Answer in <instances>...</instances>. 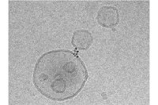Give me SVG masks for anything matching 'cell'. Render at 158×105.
Masks as SVG:
<instances>
[{"label":"cell","mask_w":158,"mask_h":105,"mask_svg":"<svg viewBox=\"0 0 158 105\" xmlns=\"http://www.w3.org/2000/svg\"><path fill=\"white\" fill-rule=\"evenodd\" d=\"M85 64L74 51L58 49L44 53L35 64L32 82L40 94L53 101L71 100L87 82Z\"/></svg>","instance_id":"cell-1"},{"label":"cell","mask_w":158,"mask_h":105,"mask_svg":"<svg viewBox=\"0 0 158 105\" xmlns=\"http://www.w3.org/2000/svg\"><path fill=\"white\" fill-rule=\"evenodd\" d=\"M97 21L99 25L104 28H114L120 21L119 11L112 6H104L97 11Z\"/></svg>","instance_id":"cell-2"},{"label":"cell","mask_w":158,"mask_h":105,"mask_svg":"<svg viewBox=\"0 0 158 105\" xmlns=\"http://www.w3.org/2000/svg\"><path fill=\"white\" fill-rule=\"evenodd\" d=\"M94 43V36L86 29H77L74 31L71 38V45L76 50L85 51Z\"/></svg>","instance_id":"cell-3"}]
</instances>
